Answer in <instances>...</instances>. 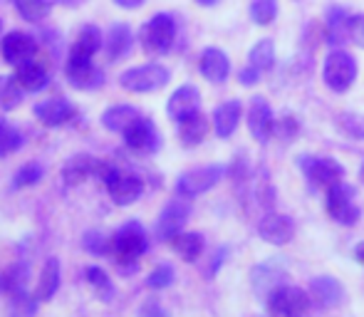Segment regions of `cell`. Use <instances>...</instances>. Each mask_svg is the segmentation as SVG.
I'll return each mask as SVG.
<instances>
[{
  "instance_id": "1",
  "label": "cell",
  "mask_w": 364,
  "mask_h": 317,
  "mask_svg": "<svg viewBox=\"0 0 364 317\" xmlns=\"http://www.w3.org/2000/svg\"><path fill=\"white\" fill-rule=\"evenodd\" d=\"M97 178H102V183H105L107 191H109V198L117 206H132V203L139 201L141 193H144V178L132 171H124V168L114 166V163L102 161Z\"/></svg>"
},
{
  "instance_id": "2",
  "label": "cell",
  "mask_w": 364,
  "mask_h": 317,
  "mask_svg": "<svg viewBox=\"0 0 364 317\" xmlns=\"http://www.w3.org/2000/svg\"><path fill=\"white\" fill-rule=\"evenodd\" d=\"M149 236L139 221H127L112 236V258L122 268H136V260L146 253Z\"/></svg>"
},
{
  "instance_id": "3",
  "label": "cell",
  "mask_w": 364,
  "mask_h": 317,
  "mask_svg": "<svg viewBox=\"0 0 364 317\" xmlns=\"http://www.w3.org/2000/svg\"><path fill=\"white\" fill-rule=\"evenodd\" d=\"M173 40H176V23L166 13H156L141 28V45H144V53L151 55V58L166 55L171 50Z\"/></svg>"
},
{
  "instance_id": "4",
  "label": "cell",
  "mask_w": 364,
  "mask_h": 317,
  "mask_svg": "<svg viewBox=\"0 0 364 317\" xmlns=\"http://www.w3.org/2000/svg\"><path fill=\"white\" fill-rule=\"evenodd\" d=\"M322 80L332 92H347L357 80V63L345 50H332L322 65Z\"/></svg>"
},
{
  "instance_id": "5",
  "label": "cell",
  "mask_w": 364,
  "mask_h": 317,
  "mask_svg": "<svg viewBox=\"0 0 364 317\" xmlns=\"http://www.w3.org/2000/svg\"><path fill=\"white\" fill-rule=\"evenodd\" d=\"M270 317H307L310 313V298L302 288L295 285H278L268 295Z\"/></svg>"
},
{
  "instance_id": "6",
  "label": "cell",
  "mask_w": 364,
  "mask_h": 317,
  "mask_svg": "<svg viewBox=\"0 0 364 317\" xmlns=\"http://www.w3.org/2000/svg\"><path fill=\"white\" fill-rule=\"evenodd\" d=\"M171 80V72H168L164 65H141V68H132L127 72H122L119 85L124 87L127 92H136V95H146V92H156L161 90L166 82Z\"/></svg>"
},
{
  "instance_id": "7",
  "label": "cell",
  "mask_w": 364,
  "mask_h": 317,
  "mask_svg": "<svg viewBox=\"0 0 364 317\" xmlns=\"http://www.w3.org/2000/svg\"><path fill=\"white\" fill-rule=\"evenodd\" d=\"M327 213L345 226H355L357 218L362 216V208L355 203V188L347 181H337L335 186L327 188Z\"/></svg>"
},
{
  "instance_id": "8",
  "label": "cell",
  "mask_w": 364,
  "mask_h": 317,
  "mask_svg": "<svg viewBox=\"0 0 364 317\" xmlns=\"http://www.w3.org/2000/svg\"><path fill=\"white\" fill-rule=\"evenodd\" d=\"M297 166L302 168L310 186L315 188H330L345 178V168L330 156H300L297 158Z\"/></svg>"
},
{
  "instance_id": "9",
  "label": "cell",
  "mask_w": 364,
  "mask_h": 317,
  "mask_svg": "<svg viewBox=\"0 0 364 317\" xmlns=\"http://www.w3.org/2000/svg\"><path fill=\"white\" fill-rule=\"evenodd\" d=\"M225 176V166L213 163V166H201V168H191V171L181 173L176 181V193L183 198H193L201 196V193L211 191L213 186Z\"/></svg>"
},
{
  "instance_id": "10",
  "label": "cell",
  "mask_w": 364,
  "mask_h": 317,
  "mask_svg": "<svg viewBox=\"0 0 364 317\" xmlns=\"http://www.w3.org/2000/svg\"><path fill=\"white\" fill-rule=\"evenodd\" d=\"M188 216H191V206H188V201H183V196L168 201L156 218V238L171 240L173 236H178L186 226Z\"/></svg>"
},
{
  "instance_id": "11",
  "label": "cell",
  "mask_w": 364,
  "mask_h": 317,
  "mask_svg": "<svg viewBox=\"0 0 364 317\" xmlns=\"http://www.w3.org/2000/svg\"><path fill=\"white\" fill-rule=\"evenodd\" d=\"M65 75H68L70 85L75 90H97L105 82V75H102L100 68H95L92 58H77V55H70L68 58Z\"/></svg>"
},
{
  "instance_id": "12",
  "label": "cell",
  "mask_w": 364,
  "mask_h": 317,
  "mask_svg": "<svg viewBox=\"0 0 364 317\" xmlns=\"http://www.w3.org/2000/svg\"><path fill=\"white\" fill-rule=\"evenodd\" d=\"M35 53H38V43H35V38L28 33H20V30L8 33L3 38V43H0V55H3V60L8 65H15V68L23 65V63H28V60H33Z\"/></svg>"
},
{
  "instance_id": "13",
  "label": "cell",
  "mask_w": 364,
  "mask_h": 317,
  "mask_svg": "<svg viewBox=\"0 0 364 317\" xmlns=\"http://www.w3.org/2000/svg\"><path fill=\"white\" fill-rule=\"evenodd\" d=\"M124 141L136 154H154V151L159 149V144H161L156 127H154V122L146 119V117H139V119L124 131Z\"/></svg>"
},
{
  "instance_id": "14",
  "label": "cell",
  "mask_w": 364,
  "mask_h": 317,
  "mask_svg": "<svg viewBox=\"0 0 364 317\" xmlns=\"http://www.w3.org/2000/svg\"><path fill=\"white\" fill-rule=\"evenodd\" d=\"M77 109L73 107V102H68L65 97H53L48 102H40L35 107V117L40 119V124L45 127H65L75 119Z\"/></svg>"
},
{
  "instance_id": "15",
  "label": "cell",
  "mask_w": 364,
  "mask_h": 317,
  "mask_svg": "<svg viewBox=\"0 0 364 317\" xmlns=\"http://www.w3.org/2000/svg\"><path fill=\"white\" fill-rule=\"evenodd\" d=\"M248 129L253 134L255 141H268L270 134L275 129V119H273V109L263 97H253L250 102V112H248Z\"/></svg>"
},
{
  "instance_id": "16",
  "label": "cell",
  "mask_w": 364,
  "mask_h": 317,
  "mask_svg": "<svg viewBox=\"0 0 364 317\" xmlns=\"http://www.w3.org/2000/svg\"><path fill=\"white\" fill-rule=\"evenodd\" d=\"M258 233L263 240L273 245H285L290 243L295 236V223L288 216H280V213H265L258 223Z\"/></svg>"
},
{
  "instance_id": "17",
  "label": "cell",
  "mask_w": 364,
  "mask_h": 317,
  "mask_svg": "<svg viewBox=\"0 0 364 317\" xmlns=\"http://www.w3.org/2000/svg\"><path fill=\"white\" fill-rule=\"evenodd\" d=\"M198 104H201V92H198L193 85H183V87H178L171 97H168L166 112L173 122H181L183 117L198 112Z\"/></svg>"
},
{
  "instance_id": "18",
  "label": "cell",
  "mask_w": 364,
  "mask_h": 317,
  "mask_svg": "<svg viewBox=\"0 0 364 317\" xmlns=\"http://www.w3.org/2000/svg\"><path fill=\"white\" fill-rule=\"evenodd\" d=\"M100 158L90 156V154H77L70 158L63 166V178L68 186H77V183H85L87 178L97 176L100 173Z\"/></svg>"
},
{
  "instance_id": "19",
  "label": "cell",
  "mask_w": 364,
  "mask_h": 317,
  "mask_svg": "<svg viewBox=\"0 0 364 317\" xmlns=\"http://www.w3.org/2000/svg\"><path fill=\"white\" fill-rule=\"evenodd\" d=\"M198 70H201V75L208 82L220 85V82H225V77H228V72H230V60H228V55H225L223 50L208 48V50H203V53H201Z\"/></svg>"
},
{
  "instance_id": "20",
  "label": "cell",
  "mask_w": 364,
  "mask_h": 317,
  "mask_svg": "<svg viewBox=\"0 0 364 317\" xmlns=\"http://www.w3.org/2000/svg\"><path fill=\"white\" fill-rule=\"evenodd\" d=\"M60 283H63V265H60V258H48L40 270L38 285H35V298L48 303V300L55 298V293L60 290Z\"/></svg>"
},
{
  "instance_id": "21",
  "label": "cell",
  "mask_w": 364,
  "mask_h": 317,
  "mask_svg": "<svg viewBox=\"0 0 364 317\" xmlns=\"http://www.w3.org/2000/svg\"><path fill=\"white\" fill-rule=\"evenodd\" d=\"M312 290V298L317 300L320 308H337L345 298V290L342 285L337 283V278H330V275H320V278L312 280L310 285Z\"/></svg>"
},
{
  "instance_id": "22",
  "label": "cell",
  "mask_w": 364,
  "mask_h": 317,
  "mask_svg": "<svg viewBox=\"0 0 364 317\" xmlns=\"http://www.w3.org/2000/svg\"><path fill=\"white\" fill-rule=\"evenodd\" d=\"M208 134V119L203 112H193V114L183 117L178 122V139L183 146H198Z\"/></svg>"
},
{
  "instance_id": "23",
  "label": "cell",
  "mask_w": 364,
  "mask_h": 317,
  "mask_svg": "<svg viewBox=\"0 0 364 317\" xmlns=\"http://www.w3.org/2000/svg\"><path fill=\"white\" fill-rule=\"evenodd\" d=\"M240 112H243V107H240L238 100L223 102V104L216 107V112H213V129H216L220 139H228L235 131V127L240 122Z\"/></svg>"
},
{
  "instance_id": "24",
  "label": "cell",
  "mask_w": 364,
  "mask_h": 317,
  "mask_svg": "<svg viewBox=\"0 0 364 317\" xmlns=\"http://www.w3.org/2000/svg\"><path fill=\"white\" fill-rule=\"evenodd\" d=\"M139 117L141 114L134 107L114 104V107H109V109H105V114H102V127H105L107 131H114V134H124Z\"/></svg>"
},
{
  "instance_id": "25",
  "label": "cell",
  "mask_w": 364,
  "mask_h": 317,
  "mask_svg": "<svg viewBox=\"0 0 364 317\" xmlns=\"http://www.w3.org/2000/svg\"><path fill=\"white\" fill-rule=\"evenodd\" d=\"M15 80H18V85L23 87L25 92H40L48 87V70L43 68L40 63H35V60H28V63L18 65L15 68Z\"/></svg>"
},
{
  "instance_id": "26",
  "label": "cell",
  "mask_w": 364,
  "mask_h": 317,
  "mask_svg": "<svg viewBox=\"0 0 364 317\" xmlns=\"http://www.w3.org/2000/svg\"><path fill=\"white\" fill-rule=\"evenodd\" d=\"M132 30L129 25L124 23H114L107 33V40H105V50H107V58L109 60H122L127 53L132 50Z\"/></svg>"
},
{
  "instance_id": "27",
  "label": "cell",
  "mask_w": 364,
  "mask_h": 317,
  "mask_svg": "<svg viewBox=\"0 0 364 317\" xmlns=\"http://www.w3.org/2000/svg\"><path fill=\"white\" fill-rule=\"evenodd\" d=\"M102 45H105L102 30L97 28V25H85V28L77 33L70 55H77V58H95V55L102 50Z\"/></svg>"
},
{
  "instance_id": "28",
  "label": "cell",
  "mask_w": 364,
  "mask_h": 317,
  "mask_svg": "<svg viewBox=\"0 0 364 317\" xmlns=\"http://www.w3.org/2000/svg\"><path fill=\"white\" fill-rule=\"evenodd\" d=\"M168 243H171V248L176 250L186 263H193V260L201 258L203 245H206L201 233H178V236H173Z\"/></svg>"
},
{
  "instance_id": "29",
  "label": "cell",
  "mask_w": 364,
  "mask_h": 317,
  "mask_svg": "<svg viewBox=\"0 0 364 317\" xmlns=\"http://www.w3.org/2000/svg\"><path fill=\"white\" fill-rule=\"evenodd\" d=\"M85 278H87V285H90V288L100 295V300L109 303V300L114 298V285H112L109 275H107L102 268H97V265H87Z\"/></svg>"
},
{
  "instance_id": "30",
  "label": "cell",
  "mask_w": 364,
  "mask_h": 317,
  "mask_svg": "<svg viewBox=\"0 0 364 317\" xmlns=\"http://www.w3.org/2000/svg\"><path fill=\"white\" fill-rule=\"evenodd\" d=\"M248 60H250V65H253L255 70H260V72H268V70L275 65V45H273V40L263 38L260 43H255L253 50H250V55H248Z\"/></svg>"
},
{
  "instance_id": "31",
  "label": "cell",
  "mask_w": 364,
  "mask_h": 317,
  "mask_svg": "<svg viewBox=\"0 0 364 317\" xmlns=\"http://www.w3.org/2000/svg\"><path fill=\"white\" fill-rule=\"evenodd\" d=\"M258 273H263V278L260 275H253V285H255V290H258L260 295H270L273 293L278 285H283L280 283V265L278 263H265V265H258Z\"/></svg>"
},
{
  "instance_id": "32",
  "label": "cell",
  "mask_w": 364,
  "mask_h": 317,
  "mask_svg": "<svg viewBox=\"0 0 364 317\" xmlns=\"http://www.w3.org/2000/svg\"><path fill=\"white\" fill-rule=\"evenodd\" d=\"M23 149V134L10 122L0 119V158Z\"/></svg>"
},
{
  "instance_id": "33",
  "label": "cell",
  "mask_w": 364,
  "mask_h": 317,
  "mask_svg": "<svg viewBox=\"0 0 364 317\" xmlns=\"http://www.w3.org/2000/svg\"><path fill=\"white\" fill-rule=\"evenodd\" d=\"M15 8L30 23H38V20H45L53 10V3L50 0H15Z\"/></svg>"
},
{
  "instance_id": "34",
  "label": "cell",
  "mask_w": 364,
  "mask_h": 317,
  "mask_svg": "<svg viewBox=\"0 0 364 317\" xmlns=\"http://www.w3.org/2000/svg\"><path fill=\"white\" fill-rule=\"evenodd\" d=\"M23 87L15 77H0V107L3 109H15L23 100Z\"/></svg>"
},
{
  "instance_id": "35",
  "label": "cell",
  "mask_w": 364,
  "mask_h": 317,
  "mask_svg": "<svg viewBox=\"0 0 364 317\" xmlns=\"http://www.w3.org/2000/svg\"><path fill=\"white\" fill-rule=\"evenodd\" d=\"M45 176V168L43 163H25V166L18 168V173H15L13 178V186L15 188H28V186H35V183H40V178Z\"/></svg>"
},
{
  "instance_id": "36",
  "label": "cell",
  "mask_w": 364,
  "mask_h": 317,
  "mask_svg": "<svg viewBox=\"0 0 364 317\" xmlns=\"http://www.w3.org/2000/svg\"><path fill=\"white\" fill-rule=\"evenodd\" d=\"M278 15V0H253L250 5V18L255 25H270Z\"/></svg>"
},
{
  "instance_id": "37",
  "label": "cell",
  "mask_w": 364,
  "mask_h": 317,
  "mask_svg": "<svg viewBox=\"0 0 364 317\" xmlns=\"http://www.w3.org/2000/svg\"><path fill=\"white\" fill-rule=\"evenodd\" d=\"M38 310V298H30L23 290H15L10 298V315L13 317H33Z\"/></svg>"
},
{
  "instance_id": "38",
  "label": "cell",
  "mask_w": 364,
  "mask_h": 317,
  "mask_svg": "<svg viewBox=\"0 0 364 317\" xmlns=\"http://www.w3.org/2000/svg\"><path fill=\"white\" fill-rule=\"evenodd\" d=\"M173 283V268L171 265H159V268H154L151 273H149V278H146V285L151 290H164V288H168V285Z\"/></svg>"
},
{
  "instance_id": "39",
  "label": "cell",
  "mask_w": 364,
  "mask_h": 317,
  "mask_svg": "<svg viewBox=\"0 0 364 317\" xmlns=\"http://www.w3.org/2000/svg\"><path fill=\"white\" fill-rule=\"evenodd\" d=\"M87 253H95V255H105L112 253V238H105V233L95 231V233H87L85 240H82Z\"/></svg>"
},
{
  "instance_id": "40",
  "label": "cell",
  "mask_w": 364,
  "mask_h": 317,
  "mask_svg": "<svg viewBox=\"0 0 364 317\" xmlns=\"http://www.w3.org/2000/svg\"><path fill=\"white\" fill-rule=\"evenodd\" d=\"M139 317H171V315H168V310L161 305V300L149 298V300H144V303H141Z\"/></svg>"
},
{
  "instance_id": "41",
  "label": "cell",
  "mask_w": 364,
  "mask_h": 317,
  "mask_svg": "<svg viewBox=\"0 0 364 317\" xmlns=\"http://www.w3.org/2000/svg\"><path fill=\"white\" fill-rule=\"evenodd\" d=\"M342 124H345V129L350 131L352 136H357V139H364V117H342Z\"/></svg>"
},
{
  "instance_id": "42",
  "label": "cell",
  "mask_w": 364,
  "mask_h": 317,
  "mask_svg": "<svg viewBox=\"0 0 364 317\" xmlns=\"http://www.w3.org/2000/svg\"><path fill=\"white\" fill-rule=\"evenodd\" d=\"M350 38L364 48V18H350Z\"/></svg>"
},
{
  "instance_id": "43",
  "label": "cell",
  "mask_w": 364,
  "mask_h": 317,
  "mask_svg": "<svg viewBox=\"0 0 364 317\" xmlns=\"http://www.w3.org/2000/svg\"><path fill=\"white\" fill-rule=\"evenodd\" d=\"M258 77H260V70H255L253 65H248L245 70H240V75H238L240 85H245V87H253L255 82H258Z\"/></svg>"
},
{
  "instance_id": "44",
  "label": "cell",
  "mask_w": 364,
  "mask_h": 317,
  "mask_svg": "<svg viewBox=\"0 0 364 317\" xmlns=\"http://www.w3.org/2000/svg\"><path fill=\"white\" fill-rule=\"evenodd\" d=\"M119 8H124V10H136V8H141L144 5V0H114Z\"/></svg>"
},
{
  "instance_id": "45",
  "label": "cell",
  "mask_w": 364,
  "mask_h": 317,
  "mask_svg": "<svg viewBox=\"0 0 364 317\" xmlns=\"http://www.w3.org/2000/svg\"><path fill=\"white\" fill-rule=\"evenodd\" d=\"M355 258H357V263H364V243H360L355 248Z\"/></svg>"
},
{
  "instance_id": "46",
  "label": "cell",
  "mask_w": 364,
  "mask_h": 317,
  "mask_svg": "<svg viewBox=\"0 0 364 317\" xmlns=\"http://www.w3.org/2000/svg\"><path fill=\"white\" fill-rule=\"evenodd\" d=\"M198 5H203V8H213V5H218V0H196Z\"/></svg>"
},
{
  "instance_id": "47",
  "label": "cell",
  "mask_w": 364,
  "mask_h": 317,
  "mask_svg": "<svg viewBox=\"0 0 364 317\" xmlns=\"http://www.w3.org/2000/svg\"><path fill=\"white\" fill-rule=\"evenodd\" d=\"M360 178L364 181V163H362V168H360Z\"/></svg>"
},
{
  "instance_id": "48",
  "label": "cell",
  "mask_w": 364,
  "mask_h": 317,
  "mask_svg": "<svg viewBox=\"0 0 364 317\" xmlns=\"http://www.w3.org/2000/svg\"><path fill=\"white\" fill-rule=\"evenodd\" d=\"M0 25H3V23H0Z\"/></svg>"
}]
</instances>
